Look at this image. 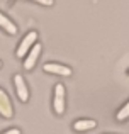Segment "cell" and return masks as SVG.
<instances>
[{
    "label": "cell",
    "instance_id": "obj_11",
    "mask_svg": "<svg viewBox=\"0 0 129 134\" xmlns=\"http://www.w3.org/2000/svg\"><path fill=\"white\" fill-rule=\"evenodd\" d=\"M39 3H43V5H53V0H37Z\"/></svg>",
    "mask_w": 129,
    "mask_h": 134
},
{
    "label": "cell",
    "instance_id": "obj_3",
    "mask_svg": "<svg viewBox=\"0 0 129 134\" xmlns=\"http://www.w3.org/2000/svg\"><path fill=\"white\" fill-rule=\"evenodd\" d=\"M14 83H15V92H17V97H19L20 102H27L29 98V90H27V85L24 82V76L22 75H15L14 76Z\"/></svg>",
    "mask_w": 129,
    "mask_h": 134
},
{
    "label": "cell",
    "instance_id": "obj_7",
    "mask_svg": "<svg viewBox=\"0 0 129 134\" xmlns=\"http://www.w3.org/2000/svg\"><path fill=\"white\" fill-rule=\"evenodd\" d=\"M95 126H97V122L92 121V119H82V121H76L73 124V129L75 131H88V129H93Z\"/></svg>",
    "mask_w": 129,
    "mask_h": 134
},
{
    "label": "cell",
    "instance_id": "obj_4",
    "mask_svg": "<svg viewBox=\"0 0 129 134\" xmlns=\"http://www.w3.org/2000/svg\"><path fill=\"white\" fill-rule=\"evenodd\" d=\"M0 114H2L3 117H7V119H10V117H12V114H14L9 95H7L2 88H0Z\"/></svg>",
    "mask_w": 129,
    "mask_h": 134
},
{
    "label": "cell",
    "instance_id": "obj_8",
    "mask_svg": "<svg viewBox=\"0 0 129 134\" xmlns=\"http://www.w3.org/2000/svg\"><path fill=\"white\" fill-rule=\"evenodd\" d=\"M0 27H3V29H5L9 34H15V32H17L15 24H14L7 15H3L2 12H0Z\"/></svg>",
    "mask_w": 129,
    "mask_h": 134
},
{
    "label": "cell",
    "instance_id": "obj_5",
    "mask_svg": "<svg viewBox=\"0 0 129 134\" xmlns=\"http://www.w3.org/2000/svg\"><path fill=\"white\" fill-rule=\"evenodd\" d=\"M41 49H43V48H41L39 43H34V46L31 48V51L27 53L26 61H24V68H26V70H32V66L36 65V61H37V56H39Z\"/></svg>",
    "mask_w": 129,
    "mask_h": 134
},
{
    "label": "cell",
    "instance_id": "obj_1",
    "mask_svg": "<svg viewBox=\"0 0 129 134\" xmlns=\"http://www.w3.org/2000/svg\"><path fill=\"white\" fill-rule=\"evenodd\" d=\"M37 39V32L36 31H31V32H27V36L24 37L22 41H20L19 48H17V56H26L27 53H29V49L34 46V41Z\"/></svg>",
    "mask_w": 129,
    "mask_h": 134
},
{
    "label": "cell",
    "instance_id": "obj_6",
    "mask_svg": "<svg viewBox=\"0 0 129 134\" xmlns=\"http://www.w3.org/2000/svg\"><path fill=\"white\" fill-rule=\"evenodd\" d=\"M44 71L49 73H56V75H63V76H70L71 75V68L65 65H58V63H44Z\"/></svg>",
    "mask_w": 129,
    "mask_h": 134
},
{
    "label": "cell",
    "instance_id": "obj_12",
    "mask_svg": "<svg viewBox=\"0 0 129 134\" xmlns=\"http://www.w3.org/2000/svg\"><path fill=\"white\" fill-rule=\"evenodd\" d=\"M0 66H2V63H0Z\"/></svg>",
    "mask_w": 129,
    "mask_h": 134
},
{
    "label": "cell",
    "instance_id": "obj_2",
    "mask_svg": "<svg viewBox=\"0 0 129 134\" xmlns=\"http://www.w3.org/2000/svg\"><path fill=\"white\" fill-rule=\"evenodd\" d=\"M54 112L56 114H63L65 112V87L58 83L54 87Z\"/></svg>",
    "mask_w": 129,
    "mask_h": 134
},
{
    "label": "cell",
    "instance_id": "obj_10",
    "mask_svg": "<svg viewBox=\"0 0 129 134\" xmlns=\"http://www.w3.org/2000/svg\"><path fill=\"white\" fill-rule=\"evenodd\" d=\"M2 134H20V131H19V129H9V131H5Z\"/></svg>",
    "mask_w": 129,
    "mask_h": 134
},
{
    "label": "cell",
    "instance_id": "obj_9",
    "mask_svg": "<svg viewBox=\"0 0 129 134\" xmlns=\"http://www.w3.org/2000/svg\"><path fill=\"white\" fill-rule=\"evenodd\" d=\"M127 117H129V102L117 112V121H126Z\"/></svg>",
    "mask_w": 129,
    "mask_h": 134
}]
</instances>
